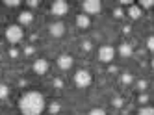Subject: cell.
Segmentation results:
<instances>
[{"label": "cell", "mask_w": 154, "mask_h": 115, "mask_svg": "<svg viewBox=\"0 0 154 115\" xmlns=\"http://www.w3.org/2000/svg\"><path fill=\"white\" fill-rule=\"evenodd\" d=\"M45 97L39 91H26V93L19 98V110L23 115H41L45 111Z\"/></svg>", "instance_id": "obj_1"}, {"label": "cell", "mask_w": 154, "mask_h": 115, "mask_svg": "<svg viewBox=\"0 0 154 115\" xmlns=\"http://www.w3.org/2000/svg\"><path fill=\"white\" fill-rule=\"evenodd\" d=\"M23 37H24L23 26H19V24H9V26L6 28V39L11 43V45L20 43V41H23Z\"/></svg>", "instance_id": "obj_2"}, {"label": "cell", "mask_w": 154, "mask_h": 115, "mask_svg": "<svg viewBox=\"0 0 154 115\" xmlns=\"http://www.w3.org/2000/svg\"><path fill=\"white\" fill-rule=\"evenodd\" d=\"M93 82V76L89 71H85V69H80V71H76L74 73V84L76 87H80V89H85V87H89Z\"/></svg>", "instance_id": "obj_3"}, {"label": "cell", "mask_w": 154, "mask_h": 115, "mask_svg": "<svg viewBox=\"0 0 154 115\" xmlns=\"http://www.w3.org/2000/svg\"><path fill=\"white\" fill-rule=\"evenodd\" d=\"M82 9L84 13L89 17V15H98L102 9V2H98V0H85V2H82Z\"/></svg>", "instance_id": "obj_4"}, {"label": "cell", "mask_w": 154, "mask_h": 115, "mask_svg": "<svg viewBox=\"0 0 154 115\" xmlns=\"http://www.w3.org/2000/svg\"><path fill=\"white\" fill-rule=\"evenodd\" d=\"M115 58V48L112 45H102L100 48H98V60L102 63H112Z\"/></svg>", "instance_id": "obj_5"}, {"label": "cell", "mask_w": 154, "mask_h": 115, "mask_svg": "<svg viewBox=\"0 0 154 115\" xmlns=\"http://www.w3.org/2000/svg\"><path fill=\"white\" fill-rule=\"evenodd\" d=\"M67 11H69V4L65 0H56L50 6V13L54 17H63V15H67Z\"/></svg>", "instance_id": "obj_6"}, {"label": "cell", "mask_w": 154, "mask_h": 115, "mask_svg": "<svg viewBox=\"0 0 154 115\" xmlns=\"http://www.w3.org/2000/svg\"><path fill=\"white\" fill-rule=\"evenodd\" d=\"M65 30H67V26H65V22H61V20H56V22H50L48 24V33L52 37L65 36Z\"/></svg>", "instance_id": "obj_7"}, {"label": "cell", "mask_w": 154, "mask_h": 115, "mask_svg": "<svg viewBox=\"0 0 154 115\" xmlns=\"http://www.w3.org/2000/svg\"><path fill=\"white\" fill-rule=\"evenodd\" d=\"M48 61L45 60V58H39V60H35L34 61V65H32V69H34V73L35 74H39V76H43V74H47L48 73Z\"/></svg>", "instance_id": "obj_8"}, {"label": "cell", "mask_w": 154, "mask_h": 115, "mask_svg": "<svg viewBox=\"0 0 154 115\" xmlns=\"http://www.w3.org/2000/svg\"><path fill=\"white\" fill-rule=\"evenodd\" d=\"M74 60H72V56L71 54H61L58 56V67L61 69V71H69V69L72 67Z\"/></svg>", "instance_id": "obj_9"}, {"label": "cell", "mask_w": 154, "mask_h": 115, "mask_svg": "<svg viewBox=\"0 0 154 115\" xmlns=\"http://www.w3.org/2000/svg\"><path fill=\"white\" fill-rule=\"evenodd\" d=\"M34 22V13L32 11H20L19 13V26H26V24H32Z\"/></svg>", "instance_id": "obj_10"}, {"label": "cell", "mask_w": 154, "mask_h": 115, "mask_svg": "<svg viewBox=\"0 0 154 115\" xmlns=\"http://www.w3.org/2000/svg\"><path fill=\"white\" fill-rule=\"evenodd\" d=\"M117 52H119L121 58H132V54H134V47H132L130 43H121Z\"/></svg>", "instance_id": "obj_11"}, {"label": "cell", "mask_w": 154, "mask_h": 115, "mask_svg": "<svg viewBox=\"0 0 154 115\" xmlns=\"http://www.w3.org/2000/svg\"><path fill=\"white\" fill-rule=\"evenodd\" d=\"M76 26H78L80 30H87L91 26V19L87 17L85 13H80V15H76Z\"/></svg>", "instance_id": "obj_12"}, {"label": "cell", "mask_w": 154, "mask_h": 115, "mask_svg": "<svg viewBox=\"0 0 154 115\" xmlns=\"http://www.w3.org/2000/svg\"><path fill=\"white\" fill-rule=\"evenodd\" d=\"M126 15H128L132 20H137V19H141L143 11L137 8V4H132V6H128V9H126Z\"/></svg>", "instance_id": "obj_13"}, {"label": "cell", "mask_w": 154, "mask_h": 115, "mask_svg": "<svg viewBox=\"0 0 154 115\" xmlns=\"http://www.w3.org/2000/svg\"><path fill=\"white\" fill-rule=\"evenodd\" d=\"M132 82H134V76H132L130 71H125L123 74H121V84H123V85H130Z\"/></svg>", "instance_id": "obj_14"}, {"label": "cell", "mask_w": 154, "mask_h": 115, "mask_svg": "<svg viewBox=\"0 0 154 115\" xmlns=\"http://www.w3.org/2000/svg\"><path fill=\"white\" fill-rule=\"evenodd\" d=\"M48 111H50L52 115H56V113H60V111H61V104H60L58 100H52L50 104H48Z\"/></svg>", "instance_id": "obj_15"}, {"label": "cell", "mask_w": 154, "mask_h": 115, "mask_svg": "<svg viewBox=\"0 0 154 115\" xmlns=\"http://www.w3.org/2000/svg\"><path fill=\"white\" fill-rule=\"evenodd\" d=\"M9 97V87L6 84H0V98H8Z\"/></svg>", "instance_id": "obj_16"}, {"label": "cell", "mask_w": 154, "mask_h": 115, "mask_svg": "<svg viewBox=\"0 0 154 115\" xmlns=\"http://www.w3.org/2000/svg\"><path fill=\"white\" fill-rule=\"evenodd\" d=\"M112 106H113V108H123V106H125V100L121 98V97H113V98H112Z\"/></svg>", "instance_id": "obj_17"}, {"label": "cell", "mask_w": 154, "mask_h": 115, "mask_svg": "<svg viewBox=\"0 0 154 115\" xmlns=\"http://www.w3.org/2000/svg\"><path fill=\"white\" fill-rule=\"evenodd\" d=\"M137 115H154V110H152L150 106H143V108L137 111Z\"/></svg>", "instance_id": "obj_18"}, {"label": "cell", "mask_w": 154, "mask_h": 115, "mask_svg": "<svg viewBox=\"0 0 154 115\" xmlns=\"http://www.w3.org/2000/svg\"><path fill=\"white\" fill-rule=\"evenodd\" d=\"M137 8L139 9H150L152 8V2H150V0H141V2L137 4Z\"/></svg>", "instance_id": "obj_19"}, {"label": "cell", "mask_w": 154, "mask_h": 115, "mask_svg": "<svg viewBox=\"0 0 154 115\" xmlns=\"http://www.w3.org/2000/svg\"><path fill=\"white\" fill-rule=\"evenodd\" d=\"M82 48H84L85 52H89V50H93V43H91L89 39H85V41H82Z\"/></svg>", "instance_id": "obj_20"}, {"label": "cell", "mask_w": 154, "mask_h": 115, "mask_svg": "<svg viewBox=\"0 0 154 115\" xmlns=\"http://www.w3.org/2000/svg\"><path fill=\"white\" fill-rule=\"evenodd\" d=\"M4 6H8V8H19L20 6V0H6Z\"/></svg>", "instance_id": "obj_21"}, {"label": "cell", "mask_w": 154, "mask_h": 115, "mask_svg": "<svg viewBox=\"0 0 154 115\" xmlns=\"http://www.w3.org/2000/svg\"><path fill=\"white\" fill-rule=\"evenodd\" d=\"M113 17H115V19H123V17H125V9H123V8H115V9H113Z\"/></svg>", "instance_id": "obj_22"}, {"label": "cell", "mask_w": 154, "mask_h": 115, "mask_svg": "<svg viewBox=\"0 0 154 115\" xmlns=\"http://www.w3.org/2000/svg\"><path fill=\"white\" fill-rule=\"evenodd\" d=\"M52 85L56 87V89H63V85H65V84H63V80H61V78H54Z\"/></svg>", "instance_id": "obj_23"}, {"label": "cell", "mask_w": 154, "mask_h": 115, "mask_svg": "<svg viewBox=\"0 0 154 115\" xmlns=\"http://www.w3.org/2000/svg\"><path fill=\"white\" fill-rule=\"evenodd\" d=\"M87 115H106V111L102 110V108H93L89 113H87Z\"/></svg>", "instance_id": "obj_24"}, {"label": "cell", "mask_w": 154, "mask_h": 115, "mask_svg": "<svg viewBox=\"0 0 154 115\" xmlns=\"http://www.w3.org/2000/svg\"><path fill=\"white\" fill-rule=\"evenodd\" d=\"M147 48H149V50H154V37H152V36L147 37Z\"/></svg>", "instance_id": "obj_25"}, {"label": "cell", "mask_w": 154, "mask_h": 115, "mask_svg": "<svg viewBox=\"0 0 154 115\" xmlns=\"http://www.w3.org/2000/svg\"><path fill=\"white\" fill-rule=\"evenodd\" d=\"M147 89V82H145V80H139V82H137V91H145Z\"/></svg>", "instance_id": "obj_26"}, {"label": "cell", "mask_w": 154, "mask_h": 115, "mask_svg": "<svg viewBox=\"0 0 154 115\" xmlns=\"http://www.w3.org/2000/svg\"><path fill=\"white\" fill-rule=\"evenodd\" d=\"M137 102H139V104H147V102H149V97H147V95H139V97H137Z\"/></svg>", "instance_id": "obj_27"}, {"label": "cell", "mask_w": 154, "mask_h": 115, "mask_svg": "<svg viewBox=\"0 0 154 115\" xmlns=\"http://www.w3.org/2000/svg\"><path fill=\"white\" fill-rule=\"evenodd\" d=\"M34 52H35V48L32 47V45H28V47L24 48V54H26V56H32V54H34Z\"/></svg>", "instance_id": "obj_28"}, {"label": "cell", "mask_w": 154, "mask_h": 115, "mask_svg": "<svg viewBox=\"0 0 154 115\" xmlns=\"http://www.w3.org/2000/svg\"><path fill=\"white\" fill-rule=\"evenodd\" d=\"M9 58L17 60V58H19V50H17V48H11V50H9Z\"/></svg>", "instance_id": "obj_29"}, {"label": "cell", "mask_w": 154, "mask_h": 115, "mask_svg": "<svg viewBox=\"0 0 154 115\" xmlns=\"http://www.w3.org/2000/svg\"><path fill=\"white\" fill-rule=\"evenodd\" d=\"M26 4H28L30 8H37V6H39V2H37V0H28Z\"/></svg>", "instance_id": "obj_30"}, {"label": "cell", "mask_w": 154, "mask_h": 115, "mask_svg": "<svg viewBox=\"0 0 154 115\" xmlns=\"http://www.w3.org/2000/svg\"><path fill=\"white\" fill-rule=\"evenodd\" d=\"M108 73H109V74L117 73V67H115V65H109V67H108Z\"/></svg>", "instance_id": "obj_31"}, {"label": "cell", "mask_w": 154, "mask_h": 115, "mask_svg": "<svg viewBox=\"0 0 154 115\" xmlns=\"http://www.w3.org/2000/svg\"><path fill=\"white\" fill-rule=\"evenodd\" d=\"M123 32H125V33H130V32H132V28H130V26H125V28H123Z\"/></svg>", "instance_id": "obj_32"}]
</instances>
